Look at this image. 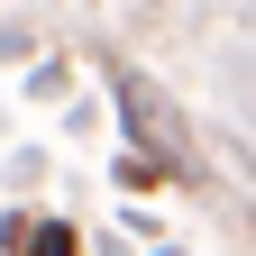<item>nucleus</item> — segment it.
<instances>
[{
  "label": "nucleus",
  "mask_w": 256,
  "mask_h": 256,
  "mask_svg": "<svg viewBox=\"0 0 256 256\" xmlns=\"http://www.w3.org/2000/svg\"><path fill=\"white\" fill-rule=\"evenodd\" d=\"M28 256H74V229H37V247Z\"/></svg>",
  "instance_id": "nucleus-1"
}]
</instances>
